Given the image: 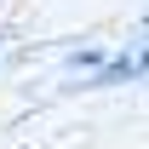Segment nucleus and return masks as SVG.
Listing matches in <instances>:
<instances>
[{
	"mask_svg": "<svg viewBox=\"0 0 149 149\" xmlns=\"http://www.w3.org/2000/svg\"><path fill=\"white\" fill-rule=\"evenodd\" d=\"M143 23H149V12H143Z\"/></svg>",
	"mask_w": 149,
	"mask_h": 149,
	"instance_id": "20e7f679",
	"label": "nucleus"
},
{
	"mask_svg": "<svg viewBox=\"0 0 149 149\" xmlns=\"http://www.w3.org/2000/svg\"><path fill=\"white\" fill-rule=\"evenodd\" d=\"M132 63H138V80H143V74H149V40H143V46H132Z\"/></svg>",
	"mask_w": 149,
	"mask_h": 149,
	"instance_id": "7ed1b4c3",
	"label": "nucleus"
},
{
	"mask_svg": "<svg viewBox=\"0 0 149 149\" xmlns=\"http://www.w3.org/2000/svg\"><path fill=\"white\" fill-rule=\"evenodd\" d=\"M120 80H138V63H132V52H109L103 57V69L86 74V86L92 92H103V86H120Z\"/></svg>",
	"mask_w": 149,
	"mask_h": 149,
	"instance_id": "f257e3e1",
	"label": "nucleus"
},
{
	"mask_svg": "<svg viewBox=\"0 0 149 149\" xmlns=\"http://www.w3.org/2000/svg\"><path fill=\"white\" fill-rule=\"evenodd\" d=\"M103 57H109L103 46H69V52H63V69H69V74H97Z\"/></svg>",
	"mask_w": 149,
	"mask_h": 149,
	"instance_id": "f03ea898",
	"label": "nucleus"
}]
</instances>
